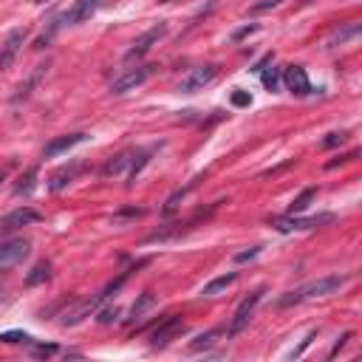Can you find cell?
Returning a JSON list of instances; mask_svg holds the SVG:
<instances>
[{"instance_id":"cell-18","label":"cell","mask_w":362,"mask_h":362,"mask_svg":"<svg viewBox=\"0 0 362 362\" xmlns=\"http://www.w3.org/2000/svg\"><path fill=\"white\" fill-rule=\"evenodd\" d=\"M156 306V297H153V292H142L139 297H136V303L131 306V317H127V320L131 323H136V320H142V317L147 314Z\"/></svg>"},{"instance_id":"cell-24","label":"cell","mask_w":362,"mask_h":362,"mask_svg":"<svg viewBox=\"0 0 362 362\" xmlns=\"http://www.w3.org/2000/svg\"><path fill=\"white\" fill-rule=\"evenodd\" d=\"M258 77H261L263 88H266L269 94L281 91V77H283V68H278V66H269V68H263V71H261Z\"/></svg>"},{"instance_id":"cell-21","label":"cell","mask_w":362,"mask_h":362,"mask_svg":"<svg viewBox=\"0 0 362 362\" xmlns=\"http://www.w3.org/2000/svg\"><path fill=\"white\" fill-rule=\"evenodd\" d=\"M221 334H224L221 328H209V331L198 334V337L193 339V343H190V351H193V354H198V351H207V348H212V346L218 343V337H221Z\"/></svg>"},{"instance_id":"cell-7","label":"cell","mask_w":362,"mask_h":362,"mask_svg":"<svg viewBox=\"0 0 362 362\" xmlns=\"http://www.w3.org/2000/svg\"><path fill=\"white\" fill-rule=\"evenodd\" d=\"M31 252V244L26 238H12L0 244V272H9L14 266H20Z\"/></svg>"},{"instance_id":"cell-3","label":"cell","mask_w":362,"mask_h":362,"mask_svg":"<svg viewBox=\"0 0 362 362\" xmlns=\"http://www.w3.org/2000/svg\"><path fill=\"white\" fill-rule=\"evenodd\" d=\"M331 221H334L331 212H323V216H314V218H297V216H274V218H269V224L278 232H306V229L323 227V224H331Z\"/></svg>"},{"instance_id":"cell-40","label":"cell","mask_w":362,"mask_h":362,"mask_svg":"<svg viewBox=\"0 0 362 362\" xmlns=\"http://www.w3.org/2000/svg\"><path fill=\"white\" fill-rule=\"evenodd\" d=\"M0 179H3V173H0Z\"/></svg>"},{"instance_id":"cell-16","label":"cell","mask_w":362,"mask_h":362,"mask_svg":"<svg viewBox=\"0 0 362 362\" xmlns=\"http://www.w3.org/2000/svg\"><path fill=\"white\" fill-rule=\"evenodd\" d=\"M131 161H133V151L116 153L114 159H108V164L102 167V176H105V179H111V176H119V173H125V167H131Z\"/></svg>"},{"instance_id":"cell-20","label":"cell","mask_w":362,"mask_h":362,"mask_svg":"<svg viewBox=\"0 0 362 362\" xmlns=\"http://www.w3.org/2000/svg\"><path fill=\"white\" fill-rule=\"evenodd\" d=\"M37 176H40V167H29L23 176H20V181L14 184V196H31L34 187H37Z\"/></svg>"},{"instance_id":"cell-13","label":"cell","mask_w":362,"mask_h":362,"mask_svg":"<svg viewBox=\"0 0 362 362\" xmlns=\"http://www.w3.org/2000/svg\"><path fill=\"white\" fill-rule=\"evenodd\" d=\"M102 6V0H74V6L68 12H62V23H68V26H79L85 23V20H91Z\"/></svg>"},{"instance_id":"cell-15","label":"cell","mask_w":362,"mask_h":362,"mask_svg":"<svg viewBox=\"0 0 362 362\" xmlns=\"http://www.w3.org/2000/svg\"><path fill=\"white\" fill-rule=\"evenodd\" d=\"M46 74H49V62H40V66L29 74V79L26 82H20V88L14 91V96H12V102L14 105H20V102H26L31 94H34V88H37V85L42 82V79H46Z\"/></svg>"},{"instance_id":"cell-22","label":"cell","mask_w":362,"mask_h":362,"mask_svg":"<svg viewBox=\"0 0 362 362\" xmlns=\"http://www.w3.org/2000/svg\"><path fill=\"white\" fill-rule=\"evenodd\" d=\"M317 198V187H306L300 196H297L292 204H289V216H300V212H306L311 207V201Z\"/></svg>"},{"instance_id":"cell-26","label":"cell","mask_w":362,"mask_h":362,"mask_svg":"<svg viewBox=\"0 0 362 362\" xmlns=\"http://www.w3.org/2000/svg\"><path fill=\"white\" fill-rule=\"evenodd\" d=\"M201 181V176H196L193 181H190L187 187H181V190H176V193L173 196H170L167 198V204H164V216H173V212H176V207H179V201H184V196L190 193V190H196V184Z\"/></svg>"},{"instance_id":"cell-17","label":"cell","mask_w":362,"mask_h":362,"mask_svg":"<svg viewBox=\"0 0 362 362\" xmlns=\"http://www.w3.org/2000/svg\"><path fill=\"white\" fill-rule=\"evenodd\" d=\"M156 153V147H151V151H136L133 153V161H131V173H127V187H133L136 184V179H139V173L142 170L151 164V156Z\"/></svg>"},{"instance_id":"cell-34","label":"cell","mask_w":362,"mask_h":362,"mask_svg":"<svg viewBox=\"0 0 362 362\" xmlns=\"http://www.w3.org/2000/svg\"><path fill=\"white\" fill-rule=\"evenodd\" d=\"M261 26L258 23H249V26H244V29H238V31H232V40H235V42H241L244 37H249V34H255V31H258Z\"/></svg>"},{"instance_id":"cell-2","label":"cell","mask_w":362,"mask_h":362,"mask_svg":"<svg viewBox=\"0 0 362 362\" xmlns=\"http://www.w3.org/2000/svg\"><path fill=\"white\" fill-rule=\"evenodd\" d=\"M263 289H255L252 294H246L244 300H241V306L235 309V314H232V320H229V328H227V337H238L246 326H249V320H252V314H255V309H258V303L263 300Z\"/></svg>"},{"instance_id":"cell-25","label":"cell","mask_w":362,"mask_h":362,"mask_svg":"<svg viewBox=\"0 0 362 362\" xmlns=\"http://www.w3.org/2000/svg\"><path fill=\"white\" fill-rule=\"evenodd\" d=\"M51 278V263L49 261H40L29 274H26V286H40Z\"/></svg>"},{"instance_id":"cell-23","label":"cell","mask_w":362,"mask_h":362,"mask_svg":"<svg viewBox=\"0 0 362 362\" xmlns=\"http://www.w3.org/2000/svg\"><path fill=\"white\" fill-rule=\"evenodd\" d=\"M357 34H359V23H348V26H343V29H337V31L328 37V42H326V46H328V49L346 46V42H348L351 37H357Z\"/></svg>"},{"instance_id":"cell-32","label":"cell","mask_w":362,"mask_h":362,"mask_svg":"<svg viewBox=\"0 0 362 362\" xmlns=\"http://www.w3.org/2000/svg\"><path fill=\"white\" fill-rule=\"evenodd\" d=\"M272 62H274V54H272V51H269V54H263V57H261V60H258V62H255V66H252V68H249V71H252V74H261V71H263V68H269V66H272Z\"/></svg>"},{"instance_id":"cell-19","label":"cell","mask_w":362,"mask_h":362,"mask_svg":"<svg viewBox=\"0 0 362 362\" xmlns=\"http://www.w3.org/2000/svg\"><path fill=\"white\" fill-rule=\"evenodd\" d=\"M232 283H238V272H229V274H221V278H216V281H209V283L201 289V294H204V297H216V294L227 292Z\"/></svg>"},{"instance_id":"cell-30","label":"cell","mask_w":362,"mask_h":362,"mask_svg":"<svg viewBox=\"0 0 362 362\" xmlns=\"http://www.w3.org/2000/svg\"><path fill=\"white\" fill-rule=\"evenodd\" d=\"M142 216H144V209H122V212H116V216H114V224L136 221V218H142Z\"/></svg>"},{"instance_id":"cell-37","label":"cell","mask_w":362,"mask_h":362,"mask_svg":"<svg viewBox=\"0 0 362 362\" xmlns=\"http://www.w3.org/2000/svg\"><path fill=\"white\" fill-rule=\"evenodd\" d=\"M57 351H60L57 346H34V348H31L34 357H51V354H57Z\"/></svg>"},{"instance_id":"cell-35","label":"cell","mask_w":362,"mask_h":362,"mask_svg":"<svg viewBox=\"0 0 362 362\" xmlns=\"http://www.w3.org/2000/svg\"><path fill=\"white\" fill-rule=\"evenodd\" d=\"M249 102H252V96H249L246 91H241V88L232 91V105H238V108H244V105H249Z\"/></svg>"},{"instance_id":"cell-5","label":"cell","mask_w":362,"mask_h":362,"mask_svg":"<svg viewBox=\"0 0 362 362\" xmlns=\"http://www.w3.org/2000/svg\"><path fill=\"white\" fill-rule=\"evenodd\" d=\"M164 34H167V23H164V20H159L156 26H151V29H147V31H142V34L133 40V46L127 49V54H125V62L142 60V57H144V54L151 51V49L156 46V42L164 37Z\"/></svg>"},{"instance_id":"cell-1","label":"cell","mask_w":362,"mask_h":362,"mask_svg":"<svg viewBox=\"0 0 362 362\" xmlns=\"http://www.w3.org/2000/svg\"><path fill=\"white\" fill-rule=\"evenodd\" d=\"M348 281H351V274H328V278H317L311 283H303L300 289L286 292L274 306H278V309H289V306L306 303V300H317V297H331V294H337L339 289H343Z\"/></svg>"},{"instance_id":"cell-10","label":"cell","mask_w":362,"mask_h":362,"mask_svg":"<svg viewBox=\"0 0 362 362\" xmlns=\"http://www.w3.org/2000/svg\"><path fill=\"white\" fill-rule=\"evenodd\" d=\"M29 31L26 29H12L3 40V46H0V71H9L14 66V60L20 54V49H23V42H26Z\"/></svg>"},{"instance_id":"cell-28","label":"cell","mask_w":362,"mask_h":362,"mask_svg":"<svg viewBox=\"0 0 362 362\" xmlns=\"http://www.w3.org/2000/svg\"><path fill=\"white\" fill-rule=\"evenodd\" d=\"M60 26H62V20H54V23H51V29H49V31H42V34L34 40V49H46L49 42H51V37L60 31Z\"/></svg>"},{"instance_id":"cell-31","label":"cell","mask_w":362,"mask_h":362,"mask_svg":"<svg viewBox=\"0 0 362 362\" xmlns=\"http://www.w3.org/2000/svg\"><path fill=\"white\" fill-rule=\"evenodd\" d=\"M261 252H263V246H249L246 252H238V255H235V263H246V261H255V258H258Z\"/></svg>"},{"instance_id":"cell-6","label":"cell","mask_w":362,"mask_h":362,"mask_svg":"<svg viewBox=\"0 0 362 362\" xmlns=\"http://www.w3.org/2000/svg\"><path fill=\"white\" fill-rule=\"evenodd\" d=\"M216 79H218V66H198V68H193L190 74L181 77L179 94H198V91H204L207 85H212Z\"/></svg>"},{"instance_id":"cell-12","label":"cell","mask_w":362,"mask_h":362,"mask_svg":"<svg viewBox=\"0 0 362 362\" xmlns=\"http://www.w3.org/2000/svg\"><path fill=\"white\" fill-rule=\"evenodd\" d=\"M281 79L286 85V91L294 94V96H309L311 94V82H309V74H306L303 66H286Z\"/></svg>"},{"instance_id":"cell-14","label":"cell","mask_w":362,"mask_h":362,"mask_svg":"<svg viewBox=\"0 0 362 362\" xmlns=\"http://www.w3.org/2000/svg\"><path fill=\"white\" fill-rule=\"evenodd\" d=\"M85 139H88V133H66V136H57V139H51L46 147H42V159H57V156H62V153H68L71 147H77V144H82Z\"/></svg>"},{"instance_id":"cell-8","label":"cell","mask_w":362,"mask_h":362,"mask_svg":"<svg viewBox=\"0 0 362 362\" xmlns=\"http://www.w3.org/2000/svg\"><path fill=\"white\" fill-rule=\"evenodd\" d=\"M184 328H187V323L181 320V317H164V320L151 331V348H164L170 339H176L179 334H184Z\"/></svg>"},{"instance_id":"cell-27","label":"cell","mask_w":362,"mask_h":362,"mask_svg":"<svg viewBox=\"0 0 362 362\" xmlns=\"http://www.w3.org/2000/svg\"><path fill=\"white\" fill-rule=\"evenodd\" d=\"M0 343H9V346H34V339L26 331H3V334H0Z\"/></svg>"},{"instance_id":"cell-39","label":"cell","mask_w":362,"mask_h":362,"mask_svg":"<svg viewBox=\"0 0 362 362\" xmlns=\"http://www.w3.org/2000/svg\"><path fill=\"white\" fill-rule=\"evenodd\" d=\"M161 3H170V0H161Z\"/></svg>"},{"instance_id":"cell-11","label":"cell","mask_w":362,"mask_h":362,"mask_svg":"<svg viewBox=\"0 0 362 362\" xmlns=\"http://www.w3.org/2000/svg\"><path fill=\"white\" fill-rule=\"evenodd\" d=\"M37 221H40V212L37 209H31V207H17L14 212H9V216L0 218V235H9V232L31 227Z\"/></svg>"},{"instance_id":"cell-4","label":"cell","mask_w":362,"mask_h":362,"mask_svg":"<svg viewBox=\"0 0 362 362\" xmlns=\"http://www.w3.org/2000/svg\"><path fill=\"white\" fill-rule=\"evenodd\" d=\"M156 71V66H136V68H127L125 74H119L114 82H111V94L114 96H122V94H127V91H133V88H139V85H144L147 79H151V74Z\"/></svg>"},{"instance_id":"cell-38","label":"cell","mask_w":362,"mask_h":362,"mask_svg":"<svg viewBox=\"0 0 362 362\" xmlns=\"http://www.w3.org/2000/svg\"><path fill=\"white\" fill-rule=\"evenodd\" d=\"M34 3H51V0H34Z\"/></svg>"},{"instance_id":"cell-36","label":"cell","mask_w":362,"mask_h":362,"mask_svg":"<svg viewBox=\"0 0 362 362\" xmlns=\"http://www.w3.org/2000/svg\"><path fill=\"white\" fill-rule=\"evenodd\" d=\"M283 3V0H263V3H255L252 12H269V9H278Z\"/></svg>"},{"instance_id":"cell-29","label":"cell","mask_w":362,"mask_h":362,"mask_svg":"<svg viewBox=\"0 0 362 362\" xmlns=\"http://www.w3.org/2000/svg\"><path fill=\"white\" fill-rule=\"evenodd\" d=\"M348 131H339V133H328L323 142H320V147H326V151H328V147H337V144H346L348 142Z\"/></svg>"},{"instance_id":"cell-33","label":"cell","mask_w":362,"mask_h":362,"mask_svg":"<svg viewBox=\"0 0 362 362\" xmlns=\"http://www.w3.org/2000/svg\"><path fill=\"white\" fill-rule=\"evenodd\" d=\"M116 317H119V309H116V306L102 309V311H99V323H102V326H108V323H114V320H116Z\"/></svg>"},{"instance_id":"cell-9","label":"cell","mask_w":362,"mask_h":362,"mask_svg":"<svg viewBox=\"0 0 362 362\" xmlns=\"http://www.w3.org/2000/svg\"><path fill=\"white\" fill-rule=\"evenodd\" d=\"M85 170H88V164H85V161H68V164H62V167H57L54 170V173L49 176V190H51V193H60V190H66L68 184H74L82 173H85Z\"/></svg>"}]
</instances>
